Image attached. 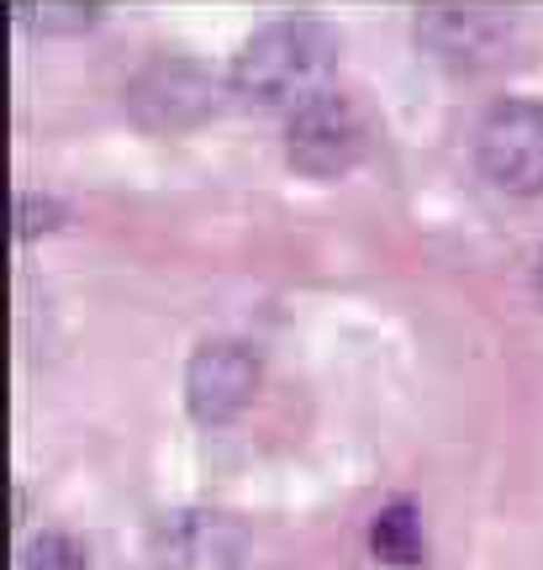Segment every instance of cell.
<instances>
[{
    "label": "cell",
    "instance_id": "8",
    "mask_svg": "<svg viewBox=\"0 0 543 570\" xmlns=\"http://www.w3.org/2000/svg\"><path fill=\"white\" fill-rule=\"evenodd\" d=\"M369 550H375V560H385V566H423L427 554V539H423V518H417V508L412 502H385L375 518H369Z\"/></svg>",
    "mask_w": 543,
    "mask_h": 570
},
{
    "label": "cell",
    "instance_id": "7",
    "mask_svg": "<svg viewBox=\"0 0 543 570\" xmlns=\"http://www.w3.org/2000/svg\"><path fill=\"white\" fill-rule=\"evenodd\" d=\"M417 38L448 69H491L517 38V17L502 6H423Z\"/></svg>",
    "mask_w": 543,
    "mask_h": 570
},
{
    "label": "cell",
    "instance_id": "4",
    "mask_svg": "<svg viewBox=\"0 0 543 570\" xmlns=\"http://www.w3.org/2000/svg\"><path fill=\"white\" fill-rule=\"evenodd\" d=\"M475 169L506 196H543V101L506 96L475 122Z\"/></svg>",
    "mask_w": 543,
    "mask_h": 570
},
{
    "label": "cell",
    "instance_id": "2",
    "mask_svg": "<svg viewBox=\"0 0 543 570\" xmlns=\"http://www.w3.org/2000/svg\"><path fill=\"white\" fill-rule=\"evenodd\" d=\"M121 106L142 132H196L217 117L221 80L211 75V63L190 53H154L127 75Z\"/></svg>",
    "mask_w": 543,
    "mask_h": 570
},
{
    "label": "cell",
    "instance_id": "5",
    "mask_svg": "<svg viewBox=\"0 0 543 570\" xmlns=\"http://www.w3.org/2000/svg\"><path fill=\"white\" fill-rule=\"evenodd\" d=\"M248 544L243 518L221 508H175L148 523V560L159 570H238Z\"/></svg>",
    "mask_w": 543,
    "mask_h": 570
},
{
    "label": "cell",
    "instance_id": "1",
    "mask_svg": "<svg viewBox=\"0 0 543 570\" xmlns=\"http://www.w3.org/2000/svg\"><path fill=\"white\" fill-rule=\"evenodd\" d=\"M333 69H338V32L317 17H280L264 21L233 53L227 90L264 111H275V106L296 111L302 101L323 96Z\"/></svg>",
    "mask_w": 543,
    "mask_h": 570
},
{
    "label": "cell",
    "instance_id": "10",
    "mask_svg": "<svg viewBox=\"0 0 543 570\" xmlns=\"http://www.w3.org/2000/svg\"><path fill=\"white\" fill-rule=\"evenodd\" d=\"M17 570H90V550H85L75 533L48 529V533H38V539L21 544Z\"/></svg>",
    "mask_w": 543,
    "mask_h": 570
},
{
    "label": "cell",
    "instance_id": "12",
    "mask_svg": "<svg viewBox=\"0 0 543 570\" xmlns=\"http://www.w3.org/2000/svg\"><path fill=\"white\" fill-rule=\"evenodd\" d=\"M533 296L543 302V248H539V259H533Z\"/></svg>",
    "mask_w": 543,
    "mask_h": 570
},
{
    "label": "cell",
    "instance_id": "6",
    "mask_svg": "<svg viewBox=\"0 0 543 570\" xmlns=\"http://www.w3.org/2000/svg\"><path fill=\"white\" fill-rule=\"evenodd\" d=\"M264 381V360L254 344L243 338H206L190 365H185V412L201 428H221L233 423Z\"/></svg>",
    "mask_w": 543,
    "mask_h": 570
},
{
    "label": "cell",
    "instance_id": "11",
    "mask_svg": "<svg viewBox=\"0 0 543 570\" xmlns=\"http://www.w3.org/2000/svg\"><path fill=\"white\" fill-rule=\"evenodd\" d=\"M59 223H63V202H53V196H21L17 202V238L21 244L38 238V233H53Z\"/></svg>",
    "mask_w": 543,
    "mask_h": 570
},
{
    "label": "cell",
    "instance_id": "3",
    "mask_svg": "<svg viewBox=\"0 0 543 570\" xmlns=\"http://www.w3.org/2000/svg\"><path fill=\"white\" fill-rule=\"evenodd\" d=\"M364 154H369V117L354 96L323 90L296 111H285V164L306 180H338L359 169Z\"/></svg>",
    "mask_w": 543,
    "mask_h": 570
},
{
    "label": "cell",
    "instance_id": "9",
    "mask_svg": "<svg viewBox=\"0 0 543 570\" xmlns=\"http://www.w3.org/2000/svg\"><path fill=\"white\" fill-rule=\"evenodd\" d=\"M21 27H38V32H85L101 21L96 0H11Z\"/></svg>",
    "mask_w": 543,
    "mask_h": 570
}]
</instances>
